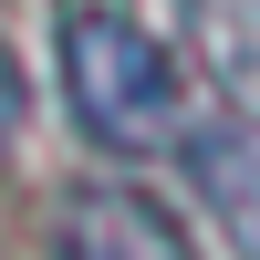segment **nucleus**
<instances>
[{
  "mask_svg": "<svg viewBox=\"0 0 260 260\" xmlns=\"http://www.w3.org/2000/svg\"><path fill=\"white\" fill-rule=\"evenodd\" d=\"M21 115H31V83H21V52L0 42V146L21 136Z\"/></svg>",
  "mask_w": 260,
  "mask_h": 260,
  "instance_id": "5",
  "label": "nucleus"
},
{
  "mask_svg": "<svg viewBox=\"0 0 260 260\" xmlns=\"http://www.w3.org/2000/svg\"><path fill=\"white\" fill-rule=\"evenodd\" d=\"M208 187L229 198V219H240V240H260V146H208Z\"/></svg>",
  "mask_w": 260,
  "mask_h": 260,
  "instance_id": "4",
  "label": "nucleus"
},
{
  "mask_svg": "<svg viewBox=\"0 0 260 260\" xmlns=\"http://www.w3.org/2000/svg\"><path fill=\"white\" fill-rule=\"evenodd\" d=\"M52 52H62V104L83 146L104 156H156L187 136V83L177 52L146 31L136 0H52Z\"/></svg>",
  "mask_w": 260,
  "mask_h": 260,
  "instance_id": "1",
  "label": "nucleus"
},
{
  "mask_svg": "<svg viewBox=\"0 0 260 260\" xmlns=\"http://www.w3.org/2000/svg\"><path fill=\"white\" fill-rule=\"evenodd\" d=\"M177 21H187L198 73L219 83L240 115H260V0H177Z\"/></svg>",
  "mask_w": 260,
  "mask_h": 260,
  "instance_id": "3",
  "label": "nucleus"
},
{
  "mask_svg": "<svg viewBox=\"0 0 260 260\" xmlns=\"http://www.w3.org/2000/svg\"><path fill=\"white\" fill-rule=\"evenodd\" d=\"M52 260H198V240L136 187H83L52 229Z\"/></svg>",
  "mask_w": 260,
  "mask_h": 260,
  "instance_id": "2",
  "label": "nucleus"
}]
</instances>
